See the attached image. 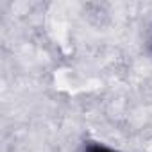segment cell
Instances as JSON below:
<instances>
[{"instance_id":"1","label":"cell","mask_w":152,"mask_h":152,"mask_svg":"<svg viewBox=\"0 0 152 152\" xmlns=\"http://www.w3.org/2000/svg\"><path fill=\"white\" fill-rule=\"evenodd\" d=\"M86 152H116V150H113L106 145H100V143H91V145H88Z\"/></svg>"}]
</instances>
